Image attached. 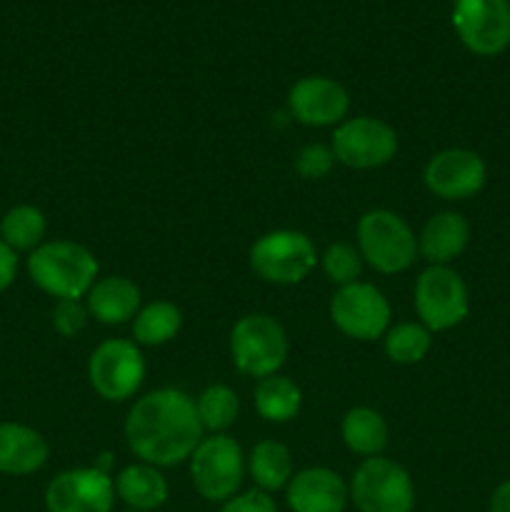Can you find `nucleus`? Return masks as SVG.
<instances>
[{"label": "nucleus", "mask_w": 510, "mask_h": 512, "mask_svg": "<svg viewBox=\"0 0 510 512\" xmlns=\"http://www.w3.org/2000/svg\"><path fill=\"white\" fill-rule=\"evenodd\" d=\"M125 443L140 463L173 468L185 463L203 440L195 400L185 390L158 388L145 393L128 410Z\"/></svg>", "instance_id": "nucleus-1"}, {"label": "nucleus", "mask_w": 510, "mask_h": 512, "mask_svg": "<svg viewBox=\"0 0 510 512\" xmlns=\"http://www.w3.org/2000/svg\"><path fill=\"white\" fill-rule=\"evenodd\" d=\"M100 265L85 245L73 240H50L28 258V275L55 300H83L98 280Z\"/></svg>", "instance_id": "nucleus-2"}, {"label": "nucleus", "mask_w": 510, "mask_h": 512, "mask_svg": "<svg viewBox=\"0 0 510 512\" xmlns=\"http://www.w3.org/2000/svg\"><path fill=\"white\" fill-rule=\"evenodd\" d=\"M358 250L363 263L383 275L405 273L420 255L413 228L388 208L368 210L358 220Z\"/></svg>", "instance_id": "nucleus-3"}, {"label": "nucleus", "mask_w": 510, "mask_h": 512, "mask_svg": "<svg viewBox=\"0 0 510 512\" xmlns=\"http://www.w3.org/2000/svg\"><path fill=\"white\" fill-rule=\"evenodd\" d=\"M250 268L270 285H298L318 265L315 243L300 230L280 228L260 235L250 245Z\"/></svg>", "instance_id": "nucleus-4"}, {"label": "nucleus", "mask_w": 510, "mask_h": 512, "mask_svg": "<svg viewBox=\"0 0 510 512\" xmlns=\"http://www.w3.org/2000/svg\"><path fill=\"white\" fill-rule=\"evenodd\" d=\"M230 358L248 378H270L288 358V335L283 325L265 313L243 315L230 330Z\"/></svg>", "instance_id": "nucleus-5"}, {"label": "nucleus", "mask_w": 510, "mask_h": 512, "mask_svg": "<svg viewBox=\"0 0 510 512\" xmlns=\"http://www.w3.org/2000/svg\"><path fill=\"white\" fill-rule=\"evenodd\" d=\"M188 463L193 488L210 503H225L235 498L248 470L243 448L225 433L200 440Z\"/></svg>", "instance_id": "nucleus-6"}, {"label": "nucleus", "mask_w": 510, "mask_h": 512, "mask_svg": "<svg viewBox=\"0 0 510 512\" xmlns=\"http://www.w3.org/2000/svg\"><path fill=\"white\" fill-rule=\"evenodd\" d=\"M360 512H413L415 485L403 465L388 458H365L348 485Z\"/></svg>", "instance_id": "nucleus-7"}, {"label": "nucleus", "mask_w": 510, "mask_h": 512, "mask_svg": "<svg viewBox=\"0 0 510 512\" xmlns=\"http://www.w3.org/2000/svg\"><path fill=\"white\" fill-rule=\"evenodd\" d=\"M415 313L430 333H443L468 318V285L450 265H430L415 280Z\"/></svg>", "instance_id": "nucleus-8"}, {"label": "nucleus", "mask_w": 510, "mask_h": 512, "mask_svg": "<svg viewBox=\"0 0 510 512\" xmlns=\"http://www.w3.org/2000/svg\"><path fill=\"white\" fill-rule=\"evenodd\" d=\"M90 388L108 403H123L145 380V358L135 340L113 338L100 343L88 360Z\"/></svg>", "instance_id": "nucleus-9"}, {"label": "nucleus", "mask_w": 510, "mask_h": 512, "mask_svg": "<svg viewBox=\"0 0 510 512\" xmlns=\"http://www.w3.org/2000/svg\"><path fill=\"white\" fill-rule=\"evenodd\" d=\"M335 160L353 170L383 168L398 153V133L393 125L370 115L345 118L333 133Z\"/></svg>", "instance_id": "nucleus-10"}, {"label": "nucleus", "mask_w": 510, "mask_h": 512, "mask_svg": "<svg viewBox=\"0 0 510 512\" xmlns=\"http://www.w3.org/2000/svg\"><path fill=\"white\" fill-rule=\"evenodd\" d=\"M390 315L393 313L383 290L363 280L338 288L330 300V320L335 328L360 343L383 338L390 328Z\"/></svg>", "instance_id": "nucleus-11"}, {"label": "nucleus", "mask_w": 510, "mask_h": 512, "mask_svg": "<svg viewBox=\"0 0 510 512\" xmlns=\"http://www.w3.org/2000/svg\"><path fill=\"white\" fill-rule=\"evenodd\" d=\"M453 28L470 53H503L510 45V0H455Z\"/></svg>", "instance_id": "nucleus-12"}, {"label": "nucleus", "mask_w": 510, "mask_h": 512, "mask_svg": "<svg viewBox=\"0 0 510 512\" xmlns=\"http://www.w3.org/2000/svg\"><path fill=\"white\" fill-rule=\"evenodd\" d=\"M115 480L90 468H70L55 475L45 488L48 512H113Z\"/></svg>", "instance_id": "nucleus-13"}, {"label": "nucleus", "mask_w": 510, "mask_h": 512, "mask_svg": "<svg viewBox=\"0 0 510 512\" xmlns=\"http://www.w3.org/2000/svg\"><path fill=\"white\" fill-rule=\"evenodd\" d=\"M488 170L483 158L473 150L448 148L435 153L425 163L423 183L443 200H468L483 190Z\"/></svg>", "instance_id": "nucleus-14"}, {"label": "nucleus", "mask_w": 510, "mask_h": 512, "mask_svg": "<svg viewBox=\"0 0 510 512\" xmlns=\"http://www.w3.org/2000/svg\"><path fill=\"white\" fill-rule=\"evenodd\" d=\"M288 110L308 128H338L350 110V95L338 80L325 75L300 78L288 93Z\"/></svg>", "instance_id": "nucleus-15"}, {"label": "nucleus", "mask_w": 510, "mask_h": 512, "mask_svg": "<svg viewBox=\"0 0 510 512\" xmlns=\"http://www.w3.org/2000/svg\"><path fill=\"white\" fill-rule=\"evenodd\" d=\"M293 512H343L350 500L345 480L330 468H305L293 475L285 488Z\"/></svg>", "instance_id": "nucleus-16"}, {"label": "nucleus", "mask_w": 510, "mask_h": 512, "mask_svg": "<svg viewBox=\"0 0 510 512\" xmlns=\"http://www.w3.org/2000/svg\"><path fill=\"white\" fill-rule=\"evenodd\" d=\"M48 440L23 423H0V475H33L48 463Z\"/></svg>", "instance_id": "nucleus-17"}, {"label": "nucleus", "mask_w": 510, "mask_h": 512, "mask_svg": "<svg viewBox=\"0 0 510 512\" xmlns=\"http://www.w3.org/2000/svg\"><path fill=\"white\" fill-rule=\"evenodd\" d=\"M85 308L90 318L103 325H123L138 315L140 288L125 275H108L95 280L93 288L85 295Z\"/></svg>", "instance_id": "nucleus-18"}, {"label": "nucleus", "mask_w": 510, "mask_h": 512, "mask_svg": "<svg viewBox=\"0 0 510 512\" xmlns=\"http://www.w3.org/2000/svg\"><path fill=\"white\" fill-rule=\"evenodd\" d=\"M470 225L455 210L430 215L418 235V253L430 265H448L468 248Z\"/></svg>", "instance_id": "nucleus-19"}, {"label": "nucleus", "mask_w": 510, "mask_h": 512, "mask_svg": "<svg viewBox=\"0 0 510 512\" xmlns=\"http://www.w3.org/2000/svg\"><path fill=\"white\" fill-rule=\"evenodd\" d=\"M115 495L135 512H150L163 508L168 500V480L160 468L148 463L128 465L115 478Z\"/></svg>", "instance_id": "nucleus-20"}, {"label": "nucleus", "mask_w": 510, "mask_h": 512, "mask_svg": "<svg viewBox=\"0 0 510 512\" xmlns=\"http://www.w3.org/2000/svg\"><path fill=\"white\" fill-rule=\"evenodd\" d=\"M340 435H343V443L348 445L350 453L363 455L365 460L378 458V455L388 448L390 428L378 410L358 405V408H350L348 413L343 415Z\"/></svg>", "instance_id": "nucleus-21"}, {"label": "nucleus", "mask_w": 510, "mask_h": 512, "mask_svg": "<svg viewBox=\"0 0 510 512\" xmlns=\"http://www.w3.org/2000/svg\"><path fill=\"white\" fill-rule=\"evenodd\" d=\"M248 473L253 475L255 485L263 493H275V490L288 488L293 480V455L278 440H260L248 458Z\"/></svg>", "instance_id": "nucleus-22"}, {"label": "nucleus", "mask_w": 510, "mask_h": 512, "mask_svg": "<svg viewBox=\"0 0 510 512\" xmlns=\"http://www.w3.org/2000/svg\"><path fill=\"white\" fill-rule=\"evenodd\" d=\"M300 408H303V393L285 375L275 373L270 378L258 380V385H255V410L268 423H290V420L298 418Z\"/></svg>", "instance_id": "nucleus-23"}, {"label": "nucleus", "mask_w": 510, "mask_h": 512, "mask_svg": "<svg viewBox=\"0 0 510 512\" xmlns=\"http://www.w3.org/2000/svg\"><path fill=\"white\" fill-rule=\"evenodd\" d=\"M183 328V313L175 303L168 300H153L143 305L133 318V338L145 348H160L170 343Z\"/></svg>", "instance_id": "nucleus-24"}, {"label": "nucleus", "mask_w": 510, "mask_h": 512, "mask_svg": "<svg viewBox=\"0 0 510 512\" xmlns=\"http://www.w3.org/2000/svg\"><path fill=\"white\" fill-rule=\"evenodd\" d=\"M45 230H48V220L45 213L35 205L20 203L13 205L8 213L0 220V238L18 253V250H30L43 245Z\"/></svg>", "instance_id": "nucleus-25"}, {"label": "nucleus", "mask_w": 510, "mask_h": 512, "mask_svg": "<svg viewBox=\"0 0 510 512\" xmlns=\"http://www.w3.org/2000/svg\"><path fill=\"white\" fill-rule=\"evenodd\" d=\"M195 410H198V418L203 430H210L213 435L225 433L228 428H233L235 420L240 413V400L235 395L233 388L228 385H210L195 400Z\"/></svg>", "instance_id": "nucleus-26"}, {"label": "nucleus", "mask_w": 510, "mask_h": 512, "mask_svg": "<svg viewBox=\"0 0 510 512\" xmlns=\"http://www.w3.org/2000/svg\"><path fill=\"white\" fill-rule=\"evenodd\" d=\"M383 338L385 355L398 365L423 363L433 348V333L423 323H398L388 328Z\"/></svg>", "instance_id": "nucleus-27"}, {"label": "nucleus", "mask_w": 510, "mask_h": 512, "mask_svg": "<svg viewBox=\"0 0 510 512\" xmlns=\"http://www.w3.org/2000/svg\"><path fill=\"white\" fill-rule=\"evenodd\" d=\"M320 265H323L325 278L338 288L358 283L360 275H363V255L350 243L328 245V250L320 258Z\"/></svg>", "instance_id": "nucleus-28"}, {"label": "nucleus", "mask_w": 510, "mask_h": 512, "mask_svg": "<svg viewBox=\"0 0 510 512\" xmlns=\"http://www.w3.org/2000/svg\"><path fill=\"white\" fill-rule=\"evenodd\" d=\"M335 165V153L330 145L323 143H310L295 158V170L300 173V178L305 180H323L328 178L330 170Z\"/></svg>", "instance_id": "nucleus-29"}, {"label": "nucleus", "mask_w": 510, "mask_h": 512, "mask_svg": "<svg viewBox=\"0 0 510 512\" xmlns=\"http://www.w3.org/2000/svg\"><path fill=\"white\" fill-rule=\"evenodd\" d=\"M50 318H53L55 333L63 335V338H75L85 330L90 313L85 308V300H58Z\"/></svg>", "instance_id": "nucleus-30"}, {"label": "nucleus", "mask_w": 510, "mask_h": 512, "mask_svg": "<svg viewBox=\"0 0 510 512\" xmlns=\"http://www.w3.org/2000/svg\"><path fill=\"white\" fill-rule=\"evenodd\" d=\"M218 512H278V505L270 498V493H263V490L255 488L225 500L223 508Z\"/></svg>", "instance_id": "nucleus-31"}, {"label": "nucleus", "mask_w": 510, "mask_h": 512, "mask_svg": "<svg viewBox=\"0 0 510 512\" xmlns=\"http://www.w3.org/2000/svg\"><path fill=\"white\" fill-rule=\"evenodd\" d=\"M15 275H18V253L0 238V293L15 283Z\"/></svg>", "instance_id": "nucleus-32"}, {"label": "nucleus", "mask_w": 510, "mask_h": 512, "mask_svg": "<svg viewBox=\"0 0 510 512\" xmlns=\"http://www.w3.org/2000/svg\"><path fill=\"white\" fill-rule=\"evenodd\" d=\"M490 512H510V480L500 483L490 495Z\"/></svg>", "instance_id": "nucleus-33"}, {"label": "nucleus", "mask_w": 510, "mask_h": 512, "mask_svg": "<svg viewBox=\"0 0 510 512\" xmlns=\"http://www.w3.org/2000/svg\"><path fill=\"white\" fill-rule=\"evenodd\" d=\"M128 512H135V510H128Z\"/></svg>", "instance_id": "nucleus-34"}]
</instances>
